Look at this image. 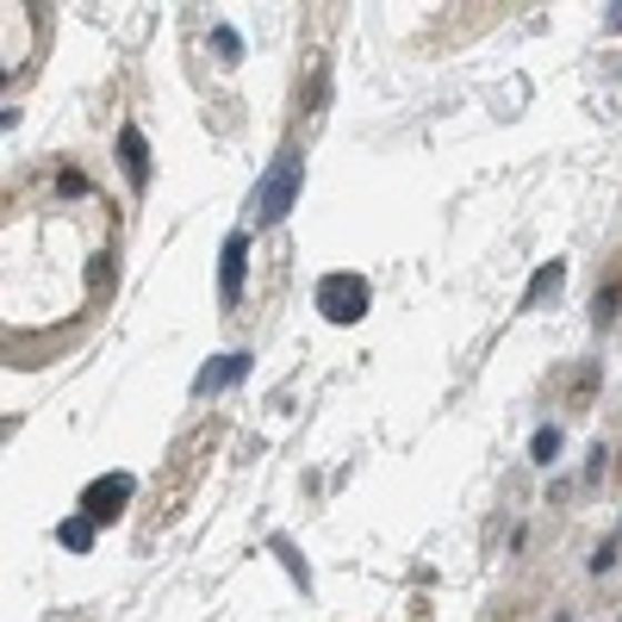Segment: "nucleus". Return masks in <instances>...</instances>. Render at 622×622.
<instances>
[{
	"instance_id": "5",
	"label": "nucleus",
	"mask_w": 622,
	"mask_h": 622,
	"mask_svg": "<svg viewBox=\"0 0 622 622\" xmlns=\"http://www.w3.org/2000/svg\"><path fill=\"white\" fill-rule=\"evenodd\" d=\"M249 355H218V368H205L200 380H193V392H218V387H231V380H243Z\"/></svg>"
},
{
	"instance_id": "1",
	"label": "nucleus",
	"mask_w": 622,
	"mask_h": 622,
	"mask_svg": "<svg viewBox=\"0 0 622 622\" xmlns=\"http://www.w3.org/2000/svg\"><path fill=\"white\" fill-rule=\"evenodd\" d=\"M299 181H305V156L280 150L274 162H268V174L255 181V193H249V212L262 218V224H280V218L293 212V200H299Z\"/></svg>"
},
{
	"instance_id": "11",
	"label": "nucleus",
	"mask_w": 622,
	"mask_h": 622,
	"mask_svg": "<svg viewBox=\"0 0 622 622\" xmlns=\"http://www.w3.org/2000/svg\"><path fill=\"white\" fill-rule=\"evenodd\" d=\"M610 31H622V7H610Z\"/></svg>"
},
{
	"instance_id": "9",
	"label": "nucleus",
	"mask_w": 622,
	"mask_h": 622,
	"mask_svg": "<svg viewBox=\"0 0 622 622\" xmlns=\"http://www.w3.org/2000/svg\"><path fill=\"white\" fill-rule=\"evenodd\" d=\"M529 454H535V461H554V454H560V430H554V423H548V430H535Z\"/></svg>"
},
{
	"instance_id": "4",
	"label": "nucleus",
	"mask_w": 622,
	"mask_h": 622,
	"mask_svg": "<svg viewBox=\"0 0 622 622\" xmlns=\"http://www.w3.org/2000/svg\"><path fill=\"white\" fill-rule=\"evenodd\" d=\"M243 262H249V237L231 231L224 237V262H218V293H224V305L243 293Z\"/></svg>"
},
{
	"instance_id": "2",
	"label": "nucleus",
	"mask_w": 622,
	"mask_h": 622,
	"mask_svg": "<svg viewBox=\"0 0 622 622\" xmlns=\"http://www.w3.org/2000/svg\"><path fill=\"white\" fill-rule=\"evenodd\" d=\"M368 280L361 274H349V268H342V274H324L318 280V311H324L330 324H355L361 311H368Z\"/></svg>"
},
{
	"instance_id": "10",
	"label": "nucleus",
	"mask_w": 622,
	"mask_h": 622,
	"mask_svg": "<svg viewBox=\"0 0 622 622\" xmlns=\"http://www.w3.org/2000/svg\"><path fill=\"white\" fill-rule=\"evenodd\" d=\"M212 44H218V57H237V50H243V44H237V31H231V26H218V31H212Z\"/></svg>"
},
{
	"instance_id": "8",
	"label": "nucleus",
	"mask_w": 622,
	"mask_h": 622,
	"mask_svg": "<svg viewBox=\"0 0 622 622\" xmlns=\"http://www.w3.org/2000/svg\"><path fill=\"white\" fill-rule=\"evenodd\" d=\"M62 548H93V523H88V516H69V523H62Z\"/></svg>"
},
{
	"instance_id": "6",
	"label": "nucleus",
	"mask_w": 622,
	"mask_h": 622,
	"mask_svg": "<svg viewBox=\"0 0 622 622\" xmlns=\"http://www.w3.org/2000/svg\"><path fill=\"white\" fill-rule=\"evenodd\" d=\"M119 150H124V169H131V181H143V169H150V162H143V138H138V124H124V131H119Z\"/></svg>"
},
{
	"instance_id": "3",
	"label": "nucleus",
	"mask_w": 622,
	"mask_h": 622,
	"mask_svg": "<svg viewBox=\"0 0 622 622\" xmlns=\"http://www.w3.org/2000/svg\"><path fill=\"white\" fill-rule=\"evenodd\" d=\"M124 504H131V473H107V480H93L88 492H81V511H88V523H107V516H119Z\"/></svg>"
},
{
	"instance_id": "7",
	"label": "nucleus",
	"mask_w": 622,
	"mask_h": 622,
	"mask_svg": "<svg viewBox=\"0 0 622 622\" xmlns=\"http://www.w3.org/2000/svg\"><path fill=\"white\" fill-rule=\"evenodd\" d=\"M560 280H566V268H560V262H548V268H542V274L529 280V293H523V305H535V299H542V293H554Z\"/></svg>"
}]
</instances>
